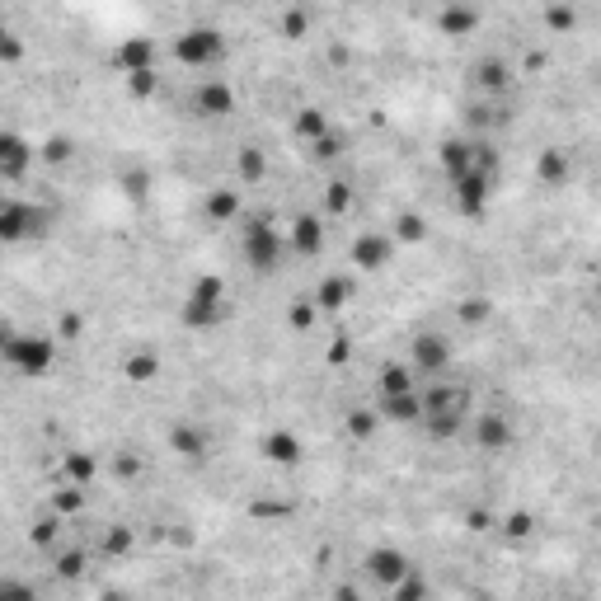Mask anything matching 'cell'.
Masks as SVG:
<instances>
[{
  "instance_id": "6",
  "label": "cell",
  "mask_w": 601,
  "mask_h": 601,
  "mask_svg": "<svg viewBox=\"0 0 601 601\" xmlns=\"http://www.w3.org/2000/svg\"><path fill=\"white\" fill-rule=\"evenodd\" d=\"M451 357H456V348H451V339L442 329H418L414 339H409V367H414V376L442 381L451 371Z\"/></svg>"
},
{
  "instance_id": "18",
  "label": "cell",
  "mask_w": 601,
  "mask_h": 601,
  "mask_svg": "<svg viewBox=\"0 0 601 601\" xmlns=\"http://www.w3.org/2000/svg\"><path fill=\"white\" fill-rule=\"evenodd\" d=\"M573 179V160L564 146H545L536 155V184L540 188H564Z\"/></svg>"
},
{
  "instance_id": "20",
  "label": "cell",
  "mask_w": 601,
  "mask_h": 601,
  "mask_svg": "<svg viewBox=\"0 0 601 601\" xmlns=\"http://www.w3.org/2000/svg\"><path fill=\"white\" fill-rule=\"evenodd\" d=\"M170 451H179L184 461H207V456H212V437H207V428H198V423H174Z\"/></svg>"
},
{
  "instance_id": "37",
  "label": "cell",
  "mask_w": 601,
  "mask_h": 601,
  "mask_svg": "<svg viewBox=\"0 0 601 601\" xmlns=\"http://www.w3.org/2000/svg\"><path fill=\"white\" fill-rule=\"evenodd\" d=\"M80 508H85V489H80V484H62V489L52 494V512H57V517H76Z\"/></svg>"
},
{
  "instance_id": "46",
  "label": "cell",
  "mask_w": 601,
  "mask_h": 601,
  "mask_svg": "<svg viewBox=\"0 0 601 601\" xmlns=\"http://www.w3.org/2000/svg\"><path fill=\"white\" fill-rule=\"evenodd\" d=\"M155 85H160V80H155V71H141V76H127V94H132V99H151V94H155Z\"/></svg>"
},
{
  "instance_id": "23",
  "label": "cell",
  "mask_w": 601,
  "mask_h": 601,
  "mask_svg": "<svg viewBox=\"0 0 601 601\" xmlns=\"http://www.w3.org/2000/svg\"><path fill=\"white\" fill-rule=\"evenodd\" d=\"M202 216H207L212 226H231V221H240V188H207Z\"/></svg>"
},
{
  "instance_id": "47",
  "label": "cell",
  "mask_w": 601,
  "mask_h": 601,
  "mask_svg": "<svg viewBox=\"0 0 601 601\" xmlns=\"http://www.w3.org/2000/svg\"><path fill=\"white\" fill-rule=\"evenodd\" d=\"M80 329H85V320H80L76 310H66L62 320H57V339H76Z\"/></svg>"
},
{
  "instance_id": "29",
  "label": "cell",
  "mask_w": 601,
  "mask_h": 601,
  "mask_svg": "<svg viewBox=\"0 0 601 601\" xmlns=\"http://www.w3.org/2000/svg\"><path fill=\"white\" fill-rule=\"evenodd\" d=\"M85 569H90V550H85V545H66V550H57V559H52V573H57L62 583L85 578Z\"/></svg>"
},
{
  "instance_id": "14",
  "label": "cell",
  "mask_w": 601,
  "mask_h": 601,
  "mask_svg": "<svg viewBox=\"0 0 601 601\" xmlns=\"http://www.w3.org/2000/svg\"><path fill=\"white\" fill-rule=\"evenodd\" d=\"M193 113L198 118H226V113H235V90H231V80H202L198 90H193Z\"/></svg>"
},
{
  "instance_id": "2",
  "label": "cell",
  "mask_w": 601,
  "mask_h": 601,
  "mask_svg": "<svg viewBox=\"0 0 601 601\" xmlns=\"http://www.w3.org/2000/svg\"><path fill=\"white\" fill-rule=\"evenodd\" d=\"M231 315L226 306V278H216V273H198V278L188 282V296H184V310H179V320L184 329H216V324Z\"/></svg>"
},
{
  "instance_id": "27",
  "label": "cell",
  "mask_w": 601,
  "mask_h": 601,
  "mask_svg": "<svg viewBox=\"0 0 601 601\" xmlns=\"http://www.w3.org/2000/svg\"><path fill=\"white\" fill-rule=\"evenodd\" d=\"M414 367H409V362H386V367H381V376H376V390H381V400H386V395H414Z\"/></svg>"
},
{
  "instance_id": "25",
  "label": "cell",
  "mask_w": 601,
  "mask_h": 601,
  "mask_svg": "<svg viewBox=\"0 0 601 601\" xmlns=\"http://www.w3.org/2000/svg\"><path fill=\"white\" fill-rule=\"evenodd\" d=\"M155 376H160V353H155V348H132V353L123 357V381L151 386Z\"/></svg>"
},
{
  "instance_id": "5",
  "label": "cell",
  "mask_w": 601,
  "mask_h": 601,
  "mask_svg": "<svg viewBox=\"0 0 601 601\" xmlns=\"http://www.w3.org/2000/svg\"><path fill=\"white\" fill-rule=\"evenodd\" d=\"M226 57V33L212 29V24H188L179 38H174V62L188 66V71H207Z\"/></svg>"
},
{
  "instance_id": "38",
  "label": "cell",
  "mask_w": 601,
  "mask_h": 601,
  "mask_svg": "<svg viewBox=\"0 0 601 601\" xmlns=\"http://www.w3.org/2000/svg\"><path fill=\"white\" fill-rule=\"evenodd\" d=\"M343 146H348V137H343V132H329V137H320L310 146V160H315V165H334L343 155Z\"/></svg>"
},
{
  "instance_id": "39",
  "label": "cell",
  "mask_w": 601,
  "mask_h": 601,
  "mask_svg": "<svg viewBox=\"0 0 601 601\" xmlns=\"http://www.w3.org/2000/svg\"><path fill=\"white\" fill-rule=\"evenodd\" d=\"M57 536H62V517H57V512H47V517H38V522L29 526V540L38 545V550H47Z\"/></svg>"
},
{
  "instance_id": "43",
  "label": "cell",
  "mask_w": 601,
  "mask_h": 601,
  "mask_svg": "<svg viewBox=\"0 0 601 601\" xmlns=\"http://www.w3.org/2000/svg\"><path fill=\"white\" fill-rule=\"evenodd\" d=\"M540 15H545V24H550V29H555V33H569L573 24H578V15H573L569 5H545Z\"/></svg>"
},
{
  "instance_id": "40",
  "label": "cell",
  "mask_w": 601,
  "mask_h": 601,
  "mask_svg": "<svg viewBox=\"0 0 601 601\" xmlns=\"http://www.w3.org/2000/svg\"><path fill=\"white\" fill-rule=\"evenodd\" d=\"M395 240H409V245L428 240V221H423L418 212H404L400 221H395Z\"/></svg>"
},
{
  "instance_id": "21",
  "label": "cell",
  "mask_w": 601,
  "mask_h": 601,
  "mask_svg": "<svg viewBox=\"0 0 601 601\" xmlns=\"http://www.w3.org/2000/svg\"><path fill=\"white\" fill-rule=\"evenodd\" d=\"M376 414L381 423H395V428H409V423H423V395H386V400H376Z\"/></svg>"
},
{
  "instance_id": "48",
  "label": "cell",
  "mask_w": 601,
  "mask_h": 601,
  "mask_svg": "<svg viewBox=\"0 0 601 601\" xmlns=\"http://www.w3.org/2000/svg\"><path fill=\"white\" fill-rule=\"evenodd\" d=\"M19 52H24V47H19V38H15V33H5V38H0V62L15 66V62H19Z\"/></svg>"
},
{
  "instance_id": "22",
  "label": "cell",
  "mask_w": 601,
  "mask_h": 601,
  "mask_svg": "<svg viewBox=\"0 0 601 601\" xmlns=\"http://www.w3.org/2000/svg\"><path fill=\"white\" fill-rule=\"evenodd\" d=\"M310 301H315L320 310H343L348 301H353V278H348V273H324V278L315 282Z\"/></svg>"
},
{
  "instance_id": "16",
  "label": "cell",
  "mask_w": 601,
  "mask_h": 601,
  "mask_svg": "<svg viewBox=\"0 0 601 601\" xmlns=\"http://www.w3.org/2000/svg\"><path fill=\"white\" fill-rule=\"evenodd\" d=\"M470 85H475L484 99H498V94L512 90V66L503 62V57H479V62L470 66Z\"/></svg>"
},
{
  "instance_id": "32",
  "label": "cell",
  "mask_w": 601,
  "mask_h": 601,
  "mask_svg": "<svg viewBox=\"0 0 601 601\" xmlns=\"http://www.w3.org/2000/svg\"><path fill=\"white\" fill-rule=\"evenodd\" d=\"M390 601H432V583H428V573L414 569L400 587H390Z\"/></svg>"
},
{
  "instance_id": "45",
  "label": "cell",
  "mask_w": 601,
  "mask_h": 601,
  "mask_svg": "<svg viewBox=\"0 0 601 601\" xmlns=\"http://www.w3.org/2000/svg\"><path fill=\"white\" fill-rule=\"evenodd\" d=\"M531 526H536V522H531V512H508V517H503V536H508V540H526V536H531Z\"/></svg>"
},
{
  "instance_id": "42",
  "label": "cell",
  "mask_w": 601,
  "mask_h": 601,
  "mask_svg": "<svg viewBox=\"0 0 601 601\" xmlns=\"http://www.w3.org/2000/svg\"><path fill=\"white\" fill-rule=\"evenodd\" d=\"M315 315H320V306H315V301H301V296H296L292 310H287V324H292V329H310V324H315Z\"/></svg>"
},
{
  "instance_id": "50",
  "label": "cell",
  "mask_w": 601,
  "mask_h": 601,
  "mask_svg": "<svg viewBox=\"0 0 601 601\" xmlns=\"http://www.w3.org/2000/svg\"><path fill=\"white\" fill-rule=\"evenodd\" d=\"M329 601H362V592H357V587H339Z\"/></svg>"
},
{
  "instance_id": "10",
  "label": "cell",
  "mask_w": 601,
  "mask_h": 601,
  "mask_svg": "<svg viewBox=\"0 0 601 601\" xmlns=\"http://www.w3.org/2000/svg\"><path fill=\"white\" fill-rule=\"evenodd\" d=\"M517 442V428H512V418L503 409H484L475 414V447L489 451V456H503V451Z\"/></svg>"
},
{
  "instance_id": "9",
  "label": "cell",
  "mask_w": 601,
  "mask_h": 601,
  "mask_svg": "<svg viewBox=\"0 0 601 601\" xmlns=\"http://www.w3.org/2000/svg\"><path fill=\"white\" fill-rule=\"evenodd\" d=\"M494 184H498V174H484V170L456 179V184H451V207H456V216L479 221V216L489 212V202H494Z\"/></svg>"
},
{
  "instance_id": "31",
  "label": "cell",
  "mask_w": 601,
  "mask_h": 601,
  "mask_svg": "<svg viewBox=\"0 0 601 601\" xmlns=\"http://www.w3.org/2000/svg\"><path fill=\"white\" fill-rule=\"evenodd\" d=\"M465 123L470 127H503L508 113H503L494 99H475V104H465Z\"/></svg>"
},
{
  "instance_id": "44",
  "label": "cell",
  "mask_w": 601,
  "mask_h": 601,
  "mask_svg": "<svg viewBox=\"0 0 601 601\" xmlns=\"http://www.w3.org/2000/svg\"><path fill=\"white\" fill-rule=\"evenodd\" d=\"M306 29H310V15L306 10H282V38H306Z\"/></svg>"
},
{
  "instance_id": "1",
  "label": "cell",
  "mask_w": 601,
  "mask_h": 601,
  "mask_svg": "<svg viewBox=\"0 0 601 601\" xmlns=\"http://www.w3.org/2000/svg\"><path fill=\"white\" fill-rule=\"evenodd\" d=\"M470 418V386H447V381H432V390L423 395V432L432 442H456Z\"/></svg>"
},
{
  "instance_id": "17",
  "label": "cell",
  "mask_w": 601,
  "mask_h": 601,
  "mask_svg": "<svg viewBox=\"0 0 601 601\" xmlns=\"http://www.w3.org/2000/svg\"><path fill=\"white\" fill-rule=\"evenodd\" d=\"M475 146H479V141H465V137L442 141L437 160H442V174H447L451 184H456V179H465V174H475V170H479V165H475Z\"/></svg>"
},
{
  "instance_id": "26",
  "label": "cell",
  "mask_w": 601,
  "mask_h": 601,
  "mask_svg": "<svg viewBox=\"0 0 601 601\" xmlns=\"http://www.w3.org/2000/svg\"><path fill=\"white\" fill-rule=\"evenodd\" d=\"M479 24H484V15L470 10V5H447V10H437V29L447 33V38H465V33H475Z\"/></svg>"
},
{
  "instance_id": "35",
  "label": "cell",
  "mask_w": 601,
  "mask_h": 601,
  "mask_svg": "<svg viewBox=\"0 0 601 601\" xmlns=\"http://www.w3.org/2000/svg\"><path fill=\"white\" fill-rule=\"evenodd\" d=\"M76 155V141L66 137V132H52V137L38 146V160H47V165H66Z\"/></svg>"
},
{
  "instance_id": "15",
  "label": "cell",
  "mask_w": 601,
  "mask_h": 601,
  "mask_svg": "<svg viewBox=\"0 0 601 601\" xmlns=\"http://www.w3.org/2000/svg\"><path fill=\"white\" fill-rule=\"evenodd\" d=\"M259 451L268 465H282V470H292V465H301V456H306V447H301V437H296L292 428H273L259 437Z\"/></svg>"
},
{
  "instance_id": "49",
  "label": "cell",
  "mask_w": 601,
  "mask_h": 601,
  "mask_svg": "<svg viewBox=\"0 0 601 601\" xmlns=\"http://www.w3.org/2000/svg\"><path fill=\"white\" fill-rule=\"evenodd\" d=\"M484 315H489V301H479V296H470V301L461 306V320H470V324H479Z\"/></svg>"
},
{
  "instance_id": "13",
  "label": "cell",
  "mask_w": 601,
  "mask_h": 601,
  "mask_svg": "<svg viewBox=\"0 0 601 601\" xmlns=\"http://www.w3.org/2000/svg\"><path fill=\"white\" fill-rule=\"evenodd\" d=\"M113 71L118 76H141V71H155V38L146 33H132L113 47Z\"/></svg>"
},
{
  "instance_id": "8",
  "label": "cell",
  "mask_w": 601,
  "mask_h": 601,
  "mask_svg": "<svg viewBox=\"0 0 601 601\" xmlns=\"http://www.w3.org/2000/svg\"><path fill=\"white\" fill-rule=\"evenodd\" d=\"M414 569H418V564L404 555L400 545H371L367 555H362V573H367L376 587H386V592H390V587H400Z\"/></svg>"
},
{
  "instance_id": "28",
  "label": "cell",
  "mask_w": 601,
  "mask_h": 601,
  "mask_svg": "<svg viewBox=\"0 0 601 601\" xmlns=\"http://www.w3.org/2000/svg\"><path fill=\"white\" fill-rule=\"evenodd\" d=\"M263 174H268V155H263L259 146H240V151H235V179L245 188H254V184H263Z\"/></svg>"
},
{
  "instance_id": "24",
  "label": "cell",
  "mask_w": 601,
  "mask_h": 601,
  "mask_svg": "<svg viewBox=\"0 0 601 601\" xmlns=\"http://www.w3.org/2000/svg\"><path fill=\"white\" fill-rule=\"evenodd\" d=\"M292 132H296V141H306V146H315V141L329 137L334 127H329V113H324L320 104H306V108H296Z\"/></svg>"
},
{
  "instance_id": "3",
  "label": "cell",
  "mask_w": 601,
  "mask_h": 601,
  "mask_svg": "<svg viewBox=\"0 0 601 601\" xmlns=\"http://www.w3.org/2000/svg\"><path fill=\"white\" fill-rule=\"evenodd\" d=\"M240 254H245V263L254 273L273 278L282 268V259H287V235H282L268 216H249L245 231H240Z\"/></svg>"
},
{
  "instance_id": "11",
  "label": "cell",
  "mask_w": 601,
  "mask_h": 601,
  "mask_svg": "<svg viewBox=\"0 0 601 601\" xmlns=\"http://www.w3.org/2000/svg\"><path fill=\"white\" fill-rule=\"evenodd\" d=\"M348 259L362 268V273H381L390 259H395V235L390 231H362L348 249Z\"/></svg>"
},
{
  "instance_id": "30",
  "label": "cell",
  "mask_w": 601,
  "mask_h": 601,
  "mask_svg": "<svg viewBox=\"0 0 601 601\" xmlns=\"http://www.w3.org/2000/svg\"><path fill=\"white\" fill-rule=\"evenodd\" d=\"M343 428H348V437H353V442H371V437H376V428H381V414H376V409H367V404H353V409L343 414Z\"/></svg>"
},
{
  "instance_id": "41",
  "label": "cell",
  "mask_w": 601,
  "mask_h": 601,
  "mask_svg": "<svg viewBox=\"0 0 601 601\" xmlns=\"http://www.w3.org/2000/svg\"><path fill=\"white\" fill-rule=\"evenodd\" d=\"M0 601H38V587L15 578V573H5V578H0Z\"/></svg>"
},
{
  "instance_id": "36",
  "label": "cell",
  "mask_w": 601,
  "mask_h": 601,
  "mask_svg": "<svg viewBox=\"0 0 601 601\" xmlns=\"http://www.w3.org/2000/svg\"><path fill=\"white\" fill-rule=\"evenodd\" d=\"M132 545H137L132 526H108V531H104V555L108 559H127V555H132Z\"/></svg>"
},
{
  "instance_id": "19",
  "label": "cell",
  "mask_w": 601,
  "mask_h": 601,
  "mask_svg": "<svg viewBox=\"0 0 601 601\" xmlns=\"http://www.w3.org/2000/svg\"><path fill=\"white\" fill-rule=\"evenodd\" d=\"M287 245L301 254V259H315L324 249V216H315V212H301L292 221V235H287Z\"/></svg>"
},
{
  "instance_id": "7",
  "label": "cell",
  "mask_w": 601,
  "mask_h": 601,
  "mask_svg": "<svg viewBox=\"0 0 601 601\" xmlns=\"http://www.w3.org/2000/svg\"><path fill=\"white\" fill-rule=\"evenodd\" d=\"M47 207L38 202H24V198H5L0 202V240L5 245H24V240H38L47 231Z\"/></svg>"
},
{
  "instance_id": "4",
  "label": "cell",
  "mask_w": 601,
  "mask_h": 601,
  "mask_svg": "<svg viewBox=\"0 0 601 601\" xmlns=\"http://www.w3.org/2000/svg\"><path fill=\"white\" fill-rule=\"evenodd\" d=\"M5 367L15 376H47L57 367V339L52 334H5Z\"/></svg>"
},
{
  "instance_id": "33",
  "label": "cell",
  "mask_w": 601,
  "mask_h": 601,
  "mask_svg": "<svg viewBox=\"0 0 601 601\" xmlns=\"http://www.w3.org/2000/svg\"><path fill=\"white\" fill-rule=\"evenodd\" d=\"M62 470H66V484H80V489H90L94 456H85V451H66V456H62Z\"/></svg>"
},
{
  "instance_id": "12",
  "label": "cell",
  "mask_w": 601,
  "mask_h": 601,
  "mask_svg": "<svg viewBox=\"0 0 601 601\" xmlns=\"http://www.w3.org/2000/svg\"><path fill=\"white\" fill-rule=\"evenodd\" d=\"M33 160H38V146H29L15 127H5V132H0V179H5V184H19V179L29 174Z\"/></svg>"
},
{
  "instance_id": "34",
  "label": "cell",
  "mask_w": 601,
  "mask_h": 601,
  "mask_svg": "<svg viewBox=\"0 0 601 601\" xmlns=\"http://www.w3.org/2000/svg\"><path fill=\"white\" fill-rule=\"evenodd\" d=\"M324 212H329V216H348V212H353V184L329 179V184H324Z\"/></svg>"
}]
</instances>
